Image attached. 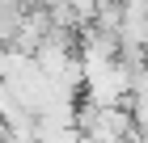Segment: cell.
Returning <instances> with one entry per match:
<instances>
[{
  "mask_svg": "<svg viewBox=\"0 0 148 143\" xmlns=\"http://www.w3.org/2000/svg\"><path fill=\"white\" fill-rule=\"evenodd\" d=\"M140 143H148V135H144V139H140Z\"/></svg>",
  "mask_w": 148,
  "mask_h": 143,
  "instance_id": "1",
  "label": "cell"
}]
</instances>
